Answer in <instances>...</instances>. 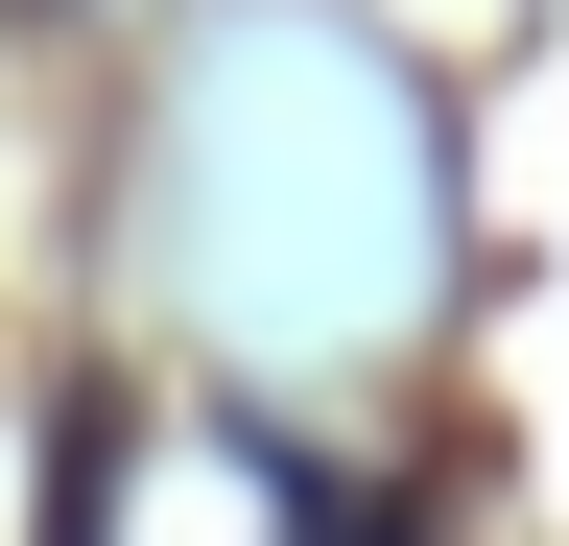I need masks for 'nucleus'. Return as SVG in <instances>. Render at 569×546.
Here are the masks:
<instances>
[{"instance_id":"f257e3e1","label":"nucleus","mask_w":569,"mask_h":546,"mask_svg":"<svg viewBox=\"0 0 569 546\" xmlns=\"http://www.w3.org/2000/svg\"><path fill=\"white\" fill-rule=\"evenodd\" d=\"M167 238H190V309L261 332V357L403 332L427 261H451V190H427L403 72L332 48V24H238V48L190 72V190H167Z\"/></svg>"}]
</instances>
